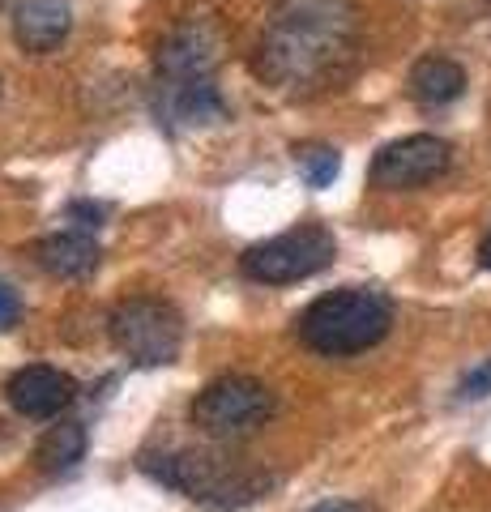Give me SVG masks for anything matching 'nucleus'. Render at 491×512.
Masks as SVG:
<instances>
[{"instance_id": "obj_14", "label": "nucleus", "mask_w": 491, "mask_h": 512, "mask_svg": "<svg viewBox=\"0 0 491 512\" xmlns=\"http://www.w3.org/2000/svg\"><path fill=\"white\" fill-rule=\"evenodd\" d=\"M82 457H86V427L73 419L47 427L43 440L35 444V461L43 474H69Z\"/></svg>"}, {"instance_id": "obj_16", "label": "nucleus", "mask_w": 491, "mask_h": 512, "mask_svg": "<svg viewBox=\"0 0 491 512\" xmlns=\"http://www.w3.org/2000/svg\"><path fill=\"white\" fill-rule=\"evenodd\" d=\"M457 397H466V402H474V397H491V359L479 363L462 384H457Z\"/></svg>"}, {"instance_id": "obj_10", "label": "nucleus", "mask_w": 491, "mask_h": 512, "mask_svg": "<svg viewBox=\"0 0 491 512\" xmlns=\"http://www.w3.org/2000/svg\"><path fill=\"white\" fill-rule=\"evenodd\" d=\"M73 13L69 0H18L13 5V39L30 56H47L69 39Z\"/></svg>"}, {"instance_id": "obj_8", "label": "nucleus", "mask_w": 491, "mask_h": 512, "mask_svg": "<svg viewBox=\"0 0 491 512\" xmlns=\"http://www.w3.org/2000/svg\"><path fill=\"white\" fill-rule=\"evenodd\" d=\"M218 52H223V43H218L214 26L205 22L176 26L158 47V82H205L223 60Z\"/></svg>"}, {"instance_id": "obj_6", "label": "nucleus", "mask_w": 491, "mask_h": 512, "mask_svg": "<svg viewBox=\"0 0 491 512\" xmlns=\"http://www.w3.org/2000/svg\"><path fill=\"white\" fill-rule=\"evenodd\" d=\"M338 256V239L321 222H304L291 227L265 244H252L240 256V274L248 282H265V286H287V282H304L312 274L334 265Z\"/></svg>"}, {"instance_id": "obj_9", "label": "nucleus", "mask_w": 491, "mask_h": 512, "mask_svg": "<svg viewBox=\"0 0 491 512\" xmlns=\"http://www.w3.org/2000/svg\"><path fill=\"white\" fill-rule=\"evenodd\" d=\"M5 397L22 419H60V410H69L77 402V380L69 372H60V367L30 363L9 376Z\"/></svg>"}, {"instance_id": "obj_11", "label": "nucleus", "mask_w": 491, "mask_h": 512, "mask_svg": "<svg viewBox=\"0 0 491 512\" xmlns=\"http://www.w3.org/2000/svg\"><path fill=\"white\" fill-rule=\"evenodd\" d=\"M227 116L214 77L205 82H158V120L167 124H214Z\"/></svg>"}, {"instance_id": "obj_2", "label": "nucleus", "mask_w": 491, "mask_h": 512, "mask_svg": "<svg viewBox=\"0 0 491 512\" xmlns=\"http://www.w3.org/2000/svg\"><path fill=\"white\" fill-rule=\"evenodd\" d=\"M393 303L372 286H342L321 299H312L295 320V333L308 350L325 359H351L389 338Z\"/></svg>"}, {"instance_id": "obj_20", "label": "nucleus", "mask_w": 491, "mask_h": 512, "mask_svg": "<svg viewBox=\"0 0 491 512\" xmlns=\"http://www.w3.org/2000/svg\"><path fill=\"white\" fill-rule=\"evenodd\" d=\"M479 265H483V269H491V231L483 235V244H479Z\"/></svg>"}, {"instance_id": "obj_15", "label": "nucleus", "mask_w": 491, "mask_h": 512, "mask_svg": "<svg viewBox=\"0 0 491 512\" xmlns=\"http://www.w3.org/2000/svg\"><path fill=\"white\" fill-rule=\"evenodd\" d=\"M295 167L308 188H329L342 171V154L325 146V141H304V146H295Z\"/></svg>"}, {"instance_id": "obj_5", "label": "nucleus", "mask_w": 491, "mask_h": 512, "mask_svg": "<svg viewBox=\"0 0 491 512\" xmlns=\"http://www.w3.org/2000/svg\"><path fill=\"white\" fill-rule=\"evenodd\" d=\"M278 410V397L257 376H218L193 397V423L210 440H244L261 431Z\"/></svg>"}, {"instance_id": "obj_19", "label": "nucleus", "mask_w": 491, "mask_h": 512, "mask_svg": "<svg viewBox=\"0 0 491 512\" xmlns=\"http://www.w3.org/2000/svg\"><path fill=\"white\" fill-rule=\"evenodd\" d=\"M308 512H376L368 500H321V504H312Z\"/></svg>"}, {"instance_id": "obj_4", "label": "nucleus", "mask_w": 491, "mask_h": 512, "mask_svg": "<svg viewBox=\"0 0 491 512\" xmlns=\"http://www.w3.org/2000/svg\"><path fill=\"white\" fill-rule=\"evenodd\" d=\"M107 333L112 346L137 367H163L180 355L184 346V316L171 308L167 299L133 295L120 299L112 316H107Z\"/></svg>"}, {"instance_id": "obj_21", "label": "nucleus", "mask_w": 491, "mask_h": 512, "mask_svg": "<svg viewBox=\"0 0 491 512\" xmlns=\"http://www.w3.org/2000/svg\"><path fill=\"white\" fill-rule=\"evenodd\" d=\"M0 9H5V0H0Z\"/></svg>"}, {"instance_id": "obj_18", "label": "nucleus", "mask_w": 491, "mask_h": 512, "mask_svg": "<svg viewBox=\"0 0 491 512\" xmlns=\"http://www.w3.org/2000/svg\"><path fill=\"white\" fill-rule=\"evenodd\" d=\"M69 218H77V227L82 231H94L103 222V205H86V201H73L69 205Z\"/></svg>"}, {"instance_id": "obj_17", "label": "nucleus", "mask_w": 491, "mask_h": 512, "mask_svg": "<svg viewBox=\"0 0 491 512\" xmlns=\"http://www.w3.org/2000/svg\"><path fill=\"white\" fill-rule=\"evenodd\" d=\"M22 303H18V291H13L9 282H0V329H9L13 320H18Z\"/></svg>"}, {"instance_id": "obj_3", "label": "nucleus", "mask_w": 491, "mask_h": 512, "mask_svg": "<svg viewBox=\"0 0 491 512\" xmlns=\"http://www.w3.org/2000/svg\"><path fill=\"white\" fill-rule=\"evenodd\" d=\"M141 470L171 491H184L188 500L210 512H240L278 487V474L235 466V457H223L214 448H180V453L146 457Z\"/></svg>"}, {"instance_id": "obj_13", "label": "nucleus", "mask_w": 491, "mask_h": 512, "mask_svg": "<svg viewBox=\"0 0 491 512\" xmlns=\"http://www.w3.org/2000/svg\"><path fill=\"white\" fill-rule=\"evenodd\" d=\"M406 90L419 107H449L466 94V69L449 56H423L410 69Z\"/></svg>"}, {"instance_id": "obj_12", "label": "nucleus", "mask_w": 491, "mask_h": 512, "mask_svg": "<svg viewBox=\"0 0 491 512\" xmlns=\"http://www.w3.org/2000/svg\"><path fill=\"white\" fill-rule=\"evenodd\" d=\"M35 261L47 269L52 278H90L103 261V248L90 231L73 227V231H56L35 244Z\"/></svg>"}, {"instance_id": "obj_1", "label": "nucleus", "mask_w": 491, "mask_h": 512, "mask_svg": "<svg viewBox=\"0 0 491 512\" xmlns=\"http://www.w3.org/2000/svg\"><path fill=\"white\" fill-rule=\"evenodd\" d=\"M363 18L355 0H278L252 52L265 86L299 94L338 90L359 69Z\"/></svg>"}, {"instance_id": "obj_7", "label": "nucleus", "mask_w": 491, "mask_h": 512, "mask_svg": "<svg viewBox=\"0 0 491 512\" xmlns=\"http://www.w3.org/2000/svg\"><path fill=\"white\" fill-rule=\"evenodd\" d=\"M449 167H453V146L445 137L410 133V137H398V141H389V146L376 150L368 180L380 192H410V188L436 184Z\"/></svg>"}]
</instances>
